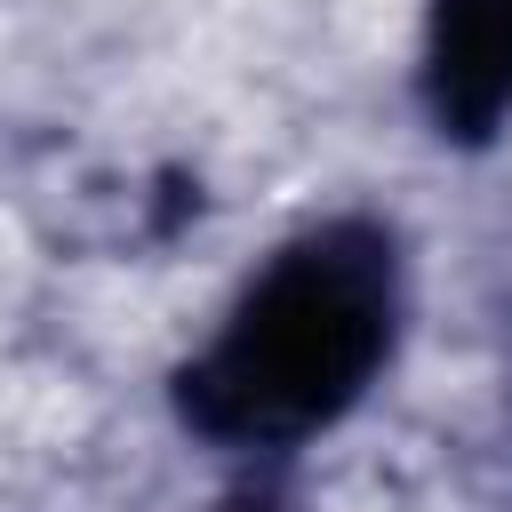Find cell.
Returning a JSON list of instances; mask_svg holds the SVG:
<instances>
[{
  "mask_svg": "<svg viewBox=\"0 0 512 512\" xmlns=\"http://www.w3.org/2000/svg\"><path fill=\"white\" fill-rule=\"evenodd\" d=\"M432 112L464 136L512 112V0H440L432 16Z\"/></svg>",
  "mask_w": 512,
  "mask_h": 512,
  "instance_id": "obj_2",
  "label": "cell"
},
{
  "mask_svg": "<svg viewBox=\"0 0 512 512\" xmlns=\"http://www.w3.org/2000/svg\"><path fill=\"white\" fill-rule=\"evenodd\" d=\"M392 344V248L376 232H312L288 248L184 376V408L216 440H304L336 424Z\"/></svg>",
  "mask_w": 512,
  "mask_h": 512,
  "instance_id": "obj_1",
  "label": "cell"
}]
</instances>
